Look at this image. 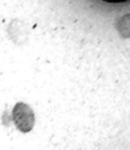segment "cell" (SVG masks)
I'll return each mask as SVG.
<instances>
[{
	"mask_svg": "<svg viewBox=\"0 0 130 150\" xmlns=\"http://www.w3.org/2000/svg\"><path fill=\"white\" fill-rule=\"evenodd\" d=\"M104 1H109V3H121V1H126V0H104Z\"/></svg>",
	"mask_w": 130,
	"mask_h": 150,
	"instance_id": "obj_2",
	"label": "cell"
},
{
	"mask_svg": "<svg viewBox=\"0 0 130 150\" xmlns=\"http://www.w3.org/2000/svg\"><path fill=\"white\" fill-rule=\"evenodd\" d=\"M12 120H13V122H15L16 128H17L21 133L30 132L34 127V122H36V117H34L33 109L25 103H17L13 107Z\"/></svg>",
	"mask_w": 130,
	"mask_h": 150,
	"instance_id": "obj_1",
	"label": "cell"
}]
</instances>
